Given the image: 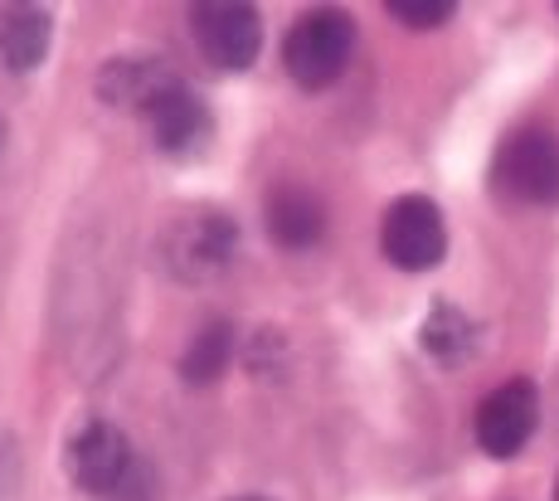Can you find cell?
Returning <instances> with one entry per match:
<instances>
[{"mask_svg": "<svg viewBox=\"0 0 559 501\" xmlns=\"http://www.w3.org/2000/svg\"><path fill=\"white\" fill-rule=\"evenodd\" d=\"M176 83V73L166 69L160 59H107L98 73V98L107 108H122V112H142L156 93H166Z\"/></svg>", "mask_w": 559, "mask_h": 501, "instance_id": "10", "label": "cell"}, {"mask_svg": "<svg viewBox=\"0 0 559 501\" xmlns=\"http://www.w3.org/2000/svg\"><path fill=\"white\" fill-rule=\"evenodd\" d=\"M63 473H69V482L83 487V492H112V487H122L127 473H132V443H127V433L112 429V424L88 419L63 443Z\"/></svg>", "mask_w": 559, "mask_h": 501, "instance_id": "6", "label": "cell"}, {"mask_svg": "<svg viewBox=\"0 0 559 501\" xmlns=\"http://www.w3.org/2000/svg\"><path fill=\"white\" fill-rule=\"evenodd\" d=\"M491 180L515 205H555L559 200V136L545 132V127L511 132L497 152Z\"/></svg>", "mask_w": 559, "mask_h": 501, "instance_id": "3", "label": "cell"}, {"mask_svg": "<svg viewBox=\"0 0 559 501\" xmlns=\"http://www.w3.org/2000/svg\"><path fill=\"white\" fill-rule=\"evenodd\" d=\"M190 39H195L204 63L224 73H243L263 49V25H258V10L243 0H200L190 10Z\"/></svg>", "mask_w": 559, "mask_h": 501, "instance_id": "4", "label": "cell"}, {"mask_svg": "<svg viewBox=\"0 0 559 501\" xmlns=\"http://www.w3.org/2000/svg\"><path fill=\"white\" fill-rule=\"evenodd\" d=\"M49 55V15L39 5H5L0 10V69L29 73Z\"/></svg>", "mask_w": 559, "mask_h": 501, "instance_id": "11", "label": "cell"}, {"mask_svg": "<svg viewBox=\"0 0 559 501\" xmlns=\"http://www.w3.org/2000/svg\"><path fill=\"white\" fill-rule=\"evenodd\" d=\"M384 10L408 29H438L453 20V0H390Z\"/></svg>", "mask_w": 559, "mask_h": 501, "instance_id": "14", "label": "cell"}, {"mask_svg": "<svg viewBox=\"0 0 559 501\" xmlns=\"http://www.w3.org/2000/svg\"><path fill=\"white\" fill-rule=\"evenodd\" d=\"M229 356H234V326L229 322H210V326H200V332L190 336L186 356H180V375H186L190 385H210V380L224 375Z\"/></svg>", "mask_w": 559, "mask_h": 501, "instance_id": "13", "label": "cell"}, {"mask_svg": "<svg viewBox=\"0 0 559 501\" xmlns=\"http://www.w3.org/2000/svg\"><path fill=\"white\" fill-rule=\"evenodd\" d=\"M234 249H239V229H234V219L219 215V210H186V215H176L166 224V234H160V259L186 283H204V278H214V273H224Z\"/></svg>", "mask_w": 559, "mask_h": 501, "instance_id": "2", "label": "cell"}, {"mask_svg": "<svg viewBox=\"0 0 559 501\" xmlns=\"http://www.w3.org/2000/svg\"><path fill=\"white\" fill-rule=\"evenodd\" d=\"M267 234H273L283 249H311V243L321 239V229H326V205H321V195H311L307 186H277L267 190Z\"/></svg>", "mask_w": 559, "mask_h": 501, "instance_id": "9", "label": "cell"}, {"mask_svg": "<svg viewBox=\"0 0 559 501\" xmlns=\"http://www.w3.org/2000/svg\"><path fill=\"white\" fill-rule=\"evenodd\" d=\"M424 350L438 356L443 366H457V360H467L477 350V322L467 312H457L453 302H438L424 322Z\"/></svg>", "mask_w": 559, "mask_h": 501, "instance_id": "12", "label": "cell"}, {"mask_svg": "<svg viewBox=\"0 0 559 501\" xmlns=\"http://www.w3.org/2000/svg\"><path fill=\"white\" fill-rule=\"evenodd\" d=\"M380 249L394 269L404 273H428L443 263L448 253V224H443V210L433 205L428 195H404L384 210V224H380Z\"/></svg>", "mask_w": 559, "mask_h": 501, "instance_id": "5", "label": "cell"}, {"mask_svg": "<svg viewBox=\"0 0 559 501\" xmlns=\"http://www.w3.org/2000/svg\"><path fill=\"white\" fill-rule=\"evenodd\" d=\"M350 49H356V20L346 10H311L283 39V69L293 73L297 88L317 93L346 73Z\"/></svg>", "mask_w": 559, "mask_h": 501, "instance_id": "1", "label": "cell"}, {"mask_svg": "<svg viewBox=\"0 0 559 501\" xmlns=\"http://www.w3.org/2000/svg\"><path fill=\"white\" fill-rule=\"evenodd\" d=\"M555 501H559V482H555Z\"/></svg>", "mask_w": 559, "mask_h": 501, "instance_id": "17", "label": "cell"}, {"mask_svg": "<svg viewBox=\"0 0 559 501\" xmlns=\"http://www.w3.org/2000/svg\"><path fill=\"white\" fill-rule=\"evenodd\" d=\"M0 142H5V122H0Z\"/></svg>", "mask_w": 559, "mask_h": 501, "instance_id": "16", "label": "cell"}, {"mask_svg": "<svg viewBox=\"0 0 559 501\" xmlns=\"http://www.w3.org/2000/svg\"><path fill=\"white\" fill-rule=\"evenodd\" d=\"M540 424V394L531 380H507L477 404V443L491 457H515Z\"/></svg>", "mask_w": 559, "mask_h": 501, "instance_id": "8", "label": "cell"}, {"mask_svg": "<svg viewBox=\"0 0 559 501\" xmlns=\"http://www.w3.org/2000/svg\"><path fill=\"white\" fill-rule=\"evenodd\" d=\"M136 117H142V127H146V136H152L156 152L176 156V162H190V156H200L204 146H210V136H214L210 108H204V103L180 79L170 83L166 93H156V98L146 103Z\"/></svg>", "mask_w": 559, "mask_h": 501, "instance_id": "7", "label": "cell"}, {"mask_svg": "<svg viewBox=\"0 0 559 501\" xmlns=\"http://www.w3.org/2000/svg\"><path fill=\"white\" fill-rule=\"evenodd\" d=\"M234 501H263V497H234Z\"/></svg>", "mask_w": 559, "mask_h": 501, "instance_id": "15", "label": "cell"}]
</instances>
